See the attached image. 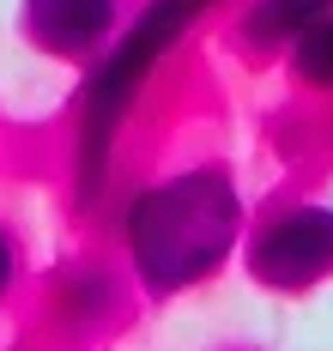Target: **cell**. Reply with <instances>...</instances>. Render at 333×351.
<instances>
[{"label":"cell","instance_id":"cell-3","mask_svg":"<svg viewBox=\"0 0 333 351\" xmlns=\"http://www.w3.org/2000/svg\"><path fill=\"white\" fill-rule=\"evenodd\" d=\"M249 279L267 291H315L321 279H333V206L297 200L279 206L255 224V237L243 248Z\"/></svg>","mask_w":333,"mask_h":351},{"label":"cell","instance_id":"cell-8","mask_svg":"<svg viewBox=\"0 0 333 351\" xmlns=\"http://www.w3.org/2000/svg\"><path fill=\"white\" fill-rule=\"evenodd\" d=\"M12 285H18V237L0 224V303L12 297Z\"/></svg>","mask_w":333,"mask_h":351},{"label":"cell","instance_id":"cell-5","mask_svg":"<svg viewBox=\"0 0 333 351\" xmlns=\"http://www.w3.org/2000/svg\"><path fill=\"white\" fill-rule=\"evenodd\" d=\"M328 12H333V0H255L236 19V31H243V49L273 55V49H291L297 36L309 31V25H321Z\"/></svg>","mask_w":333,"mask_h":351},{"label":"cell","instance_id":"cell-7","mask_svg":"<svg viewBox=\"0 0 333 351\" xmlns=\"http://www.w3.org/2000/svg\"><path fill=\"white\" fill-rule=\"evenodd\" d=\"M291 73L309 91H333V12L291 43Z\"/></svg>","mask_w":333,"mask_h":351},{"label":"cell","instance_id":"cell-2","mask_svg":"<svg viewBox=\"0 0 333 351\" xmlns=\"http://www.w3.org/2000/svg\"><path fill=\"white\" fill-rule=\"evenodd\" d=\"M212 6H219V0H146L140 19L103 49V61L91 67L85 91H79V152H73V158H79V176H73L79 206H91V200L103 194L115 134H121L127 109L140 104L146 79L164 67V55H170V49H176Z\"/></svg>","mask_w":333,"mask_h":351},{"label":"cell","instance_id":"cell-6","mask_svg":"<svg viewBox=\"0 0 333 351\" xmlns=\"http://www.w3.org/2000/svg\"><path fill=\"white\" fill-rule=\"evenodd\" d=\"M115 309H121V297H115V279L103 267H73V273L55 279V315L61 321H73V327H103Z\"/></svg>","mask_w":333,"mask_h":351},{"label":"cell","instance_id":"cell-1","mask_svg":"<svg viewBox=\"0 0 333 351\" xmlns=\"http://www.w3.org/2000/svg\"><path fill=\"white\" fill-rule=\"evenodd\" d=\"M236 237H243V194L224 164H194L170 182H151L121 212L127 261L151 297L206 285L230 261Z\"/></svg>","mask_w":333,"mask_h":351},{"label":"cell","instance_id":"cell-4","mask_svg":"<svg viewBox=\"0 0 333 351\" xmlns=\"http://www.w3.org/2000/svg\"><path fill=\"white\" fill-rule=\"evenodd\" d=\"M121 6L115 0H18V31L49 61H91L115 36Z\"/></svg>","mask_w":333,"mask_h":351}]
</instances>
